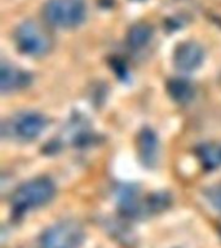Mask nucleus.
Masks as SVG:
<instances>
[{
	"instance_id": "1",
	"label": "nucleus",
	"mask_w": 221,
	"mask_h": 248,
	"mask_svg": "<svg viewBox=\"0 0 221 248\" xmlns=\"http://www.w3.org/2000/svg\"><path fill=\"white\" fill-rule=\"evenodd\" d=\"M56 186L48 177H38L25 182L12 195V207L17 216L38 208L53 199Z\"/></svg>"
},
{
	"instance_id": "2",
	"label": "nucleus",
	"mask_w": 221,
	"mask_h": 248,
	"mask_svg": "<svg viewBox=\"0 0 221 248\" xmlns=\"http://www.w3.org/2000/svg\"><path fill=\"white\" fill-rule=\"evenodd\" d=\"M87 15L84 0H49L43 8V16L49 25L74 29L83 23Z\"/></svg>"
},
{
	"instance_id": "3",
	"label": "nucleus",
	"mask_w": 221,
	"mask_h": 248,
	"mask_svg": "<svg viewBox=\"0 0 221 248\" xmlns=\"http://www.w3.org/2000/svg\"><path fill=\"white\" fill-rule=\"evenodd\" d=\"M84 242V228L77 220L60 221L40 236V248H80Z\"/></svg>"
},
{
	"instance_id": "4",
	"label": "nucleus",
	"mask_w": 221,
	"mask_h": 248,
	"mask_svg": "<svg viewBox=\"0 0 221 248\" xmlns=\"http://www.w3.org/2000/svg\"><path fill=\"white\" fill-rule=\"evenodd\" d=\"M16 46L21 53L40 57L49 52L52 40L49 34L35 21H25L15 32Z\"/></svg>"
},
{
	"instance_id": "5",
	"label": "nucleus",
	"mask_w": 221,
	"mask_h": 248,
	"mask_svg": "<svg viewBox=\"0 0 221 248\" xmlns=\"http://www.w3.org/2000/svg\"><path fill=\"white\" fill-rule=\"evenodd\" d=\"M12 133L19 140L31 141L38 137L47 127V119L35 111L19 112L11 120Z\"/></svg>"
},
{
	"instance_id": "6",
	"label": "nucleus",
	"mask_w": 221,
	"mask_h": 248,
	"mask_svg": "<svg viewBox=\"0 0 221 248\" xmlns=\"http://www.w3.org/2000/svg\"><path fill=\"white\" fill-rule=\"evenodd\" d=\"M205 60V49L195 42H184L176 46L174 62L176 69L184 73H191L199 69Z\"/></svg>"
},
{
	"instance_id": "7",
	"label": "nucleus",
	"mask_w": 221,
	"mask_h": 248,
	"mask_svg": "<svg viewBox=\"0 0 221 248\" xmlns=\"http://www.w3.org/2000/svg\"><path fill=\"white\" fill-rule=\"evenodd\" d=\"M31 83V77L22 70L15 66L7 65L5 62L1 63L0 70V89L1 92H13L17 89L25 88Z\"/></svg>"
},
{
	"instance_id": "8",
	"label": "nucleus",
	"mask_w": 221,
	"mask_h": 248,
	"mask_svg": "<svg viewBox=\"0 0 221 248\" xmlns=\"http://www.w3.org/2000/svg\"><path fill=\"white\" fill-rule=\"evenodd\" d=\"M137 147H139V154L141 162L146 167H153L157 163L158 156V137L154 132L145 128L141 131L137 139Z\"/></svg>"
},
{
	"instance_id": "9",
	"label": "nucleus",
	"mask_w": 221,
	"mask_h": 248,
	"mask_svg": "<svg viewBox=\"0 0 221 248\" xmlns=\"http://www.w3.org/2000/svg\"><path fill=\"white\" fill-rule=\"evenodd\" d=\"M167 92L174 102L180 105L189 104L194 97V88L185 79H171L167 83Z\"/></svg>"
},
{
	"instance_id": "10",
	"label": "nucleus",
	"mask_w": 221,
	"mask_h": 248,
	"mask_svg": "<svg viewBox=\"0 0 221 248\" xmlns=\"http://www.w3.org/2000/svg\"><path fill=\"white\" fill-rule=\"evenodd\" d=\"M197 156L207 170L221 167V145L217 143H202L197 147Z\"/></svg>"
},
{
	"instance_id": "11",
	"label": "nucleus",
	"mask_w": 221,
	"mask_h": 248,
	"mask_svg": "<svg viewBox=\"0 0 221 248\" xmlns=\"http://www.w3.org/2000/svg\"><path fill=\"white\" fill-rule=\"evenodd\" d=\"M153 29L149 23H136L129 29L127 35V44L131 49H141L150 42Z\"/></svg>"
},
{
	"instance_id": "12",
	"label": "nucleus",
	"mask_w": 221,
	"mask_h": 248,
	"mask_svg": "<svg viewBox=\"0 0 221 248\" xmlns=\"http://www.w3.org/2000/svg\"><path fill=\"white\" fill-rule=\"evenodd\" d=\"M171 203V198L168 194L166 193H157L153 194L147 198L146 204H145V209L151 213L160 212L163 209H166Z\"/></svg>"
},
{
	"instance_id": "13",
	"label": "nucleus",
	"mask_w": 221,
	"mask_h": 248,
	"mask_svg": "<svg viewBox=\"0 0 221 248\" xmlns=\"http://www.w3.org/2000/svg\"><path fill=\"white\" fill-rule=\"evenodd\" d=\"M205 195L208 198V201L212 203L213 207L221 212V186L211 187V189L207 190Z\"/></svg>"
},
{
	"instance_id": "14",
	"label": "nucleus",
	"mask_w": 221,
	"mask_h": 248,
	"mask_svg": "<svg viewBox=\"0 0 221 248\" xmlns=\"http://www.w3.org/2000/svg\"><path fill=\"white\" fill-rule=\"evenodd\" d=\"M220 235H221V228H220Z\"/></svg>"
}]
</instances>
